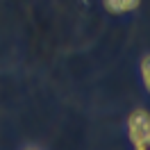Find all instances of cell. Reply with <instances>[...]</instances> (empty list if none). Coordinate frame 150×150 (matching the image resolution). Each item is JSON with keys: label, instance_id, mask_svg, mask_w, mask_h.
<instances>
[{"label": "cell", "instance_id": "6da1fadb", "mask_svg": "<svg viewBox=\"0 0 150 150\" xmlns=\"http://www.w3.org/2000/svg\"><path fill=\"white\" fill-rule=\"evenodd\" d=\"M127 127H130V139L134 143V148H139V150L150 148V116H148V112L137 109L130 116Z\"/></svg>", "mask_w": 150, "mask_h": 150}, {"label": "cell", "instance_id": "7a4b0ae2", "mask_svg": "<svg viewBox=\"0 0 150 150\" xmlns=\"http://www.w3.org/2000/svg\"><path fill=\"white\" fill-rule=\"evenodd\" d=\"M137 5H139V0H105V7L109 11H116V14L130 11V9H134Z\"/></svg>", "mask_w": 150, "mask_h": 150}, {"label": "cell", "instance_id": "3957f363", "mask_svg": "<svg viewBox=\"0 0 150 150\" xmlns=\"http://www.w3.org/2000/svg\"><path fill=\"white\" fill-rule=\"evenodd\" d=\"M141 77H143V84H146V89L150 91V55L141 62Z\"/></svg>", "mask_w": 150, "mask_h": 150}]
</instances>
